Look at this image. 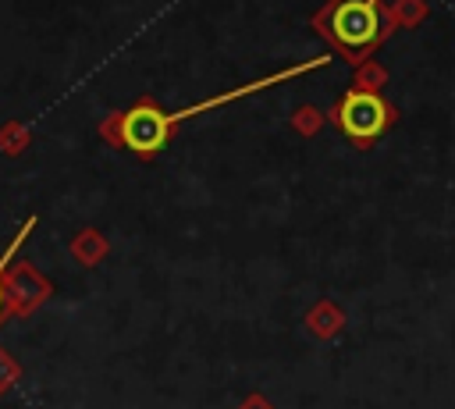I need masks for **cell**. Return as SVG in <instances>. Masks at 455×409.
Returning a JSON list of instances; mask_svg holds the SVG:
<instances>
[{"instance_id": "6da1fadb", "label": "cell", "mask_w": 455, "mask_h": 409, "mask_svg": "<svg viewBox=\"0 0 455 409\" xmlns=\"http://www.w3.org/2000/svg\"><path fill=\"white\" fill-rule=\"evenodd\" d=\"M391 21L395 14H380V0H334L313 18L316 32L327 36L348 60L366 57L391 32Z\"/></svg>"}, {"instance_id": "7a4b0ae2", "label": "cell", "mask_w": 455, "mask_h": 409, "mask_svg": "<svg viewBox=\"0 0 455 409\" xmlns=\"http://www.w3.org/2000/svg\"><path fill=\"white\" fill-rule=\"evenodd\" d=\"M171 128H174V117L164 114V107H156L153 100H139L132 110L124 114H114L100 124V132L114 142V146H124L139 156H153L167 146L171 139Z\"/></svg>"}, {"instance_id": "3957f363", "label": "cell", "mask_w": 455, "mask_h": 409, "mask_svg": "<svg viewBox=\"0 0 455 409\" xmlns=\"http://www.w3.org/2000/svg\"><path fill=\"white\" fill-rule=\"evenodd\" d=\"M334 121L341 124V132H345L352 142L370 146V142L391 124V107H387L377 92L352 85V89L341 96V103L334 107Z\"/></svg>"}, {"instance_id": "277c9868", "label": "cell", "mask_w": 455, "mask_h": 409, "mask_svg": "<svg viewBox=\"0 0 455 409\" xmlns=\"http://www.w3.org/2000/svg\"><path fill=\"white\" fill-rule=\"evenodd\" d=\"M391 14H395V21H402V25H416V21L427 14V4H423V0H398V4L391 7Z\"/></svg>"}, {"instance_id": "5b68a950", "label": "cell", "mask_w": 455, "mask_h": 409, "mask_svg": "<svg viewBox=\"0 0 455 409\" xmlns=\"http://www.w3.org/2000/svg\"><path fill=\"white\" fill-rule=\"evenodd\" d=\"M380 78H384V71L370 64V68H363V71H359V78H355V89H370V92H373V85H380Z\"/></svg>"}, {"instance_id": "8992f818", "label": "cell", "mask_w": 455, "mask_h": 409, "mask_svg": "<svg viewBox=\"0 0 455 409\" xmlns=\"http://www.w3.org/2000/svg\"><path fill=\"white\" fill-rule=\"evenodd\" d=\"M316 121H320V114H316L313 107H302V110L291 117V124H295V128H302V132H313V128H316Z\"/></svg>"}, {"instance_id": "52a82bcc", "label": "cell", "mask_w": 455, "mask_h": 409, "mask_svg": "<svg viewBox=\"0 0 455 409\" xmlns=\"http://www.w3.org/2000/svg\"><path fill=\"white\" fill-rule=\"evenodd\" d=\"M0 317H4V285H0Z\"/></svg>"}]
</instances>
